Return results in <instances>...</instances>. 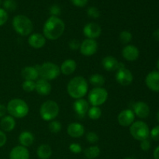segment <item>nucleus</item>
I'll return each instance as SVG.
<instances>
[{
  "mask_svg": "<svg viewBox=\"0 0 159 159\" xmlns=\"http://www.w3.org/2000/svg\"><path fill=\"white\" fill-rule=\"evenodd\" d=\"M49 12L51 14V16H57L60 15L61 12V9L60 6L58 5H52L49 9Z\"/></svg>",
  "mask_w": 159,
  "mask_h": 159,
  "instance_id": "36",
  "label": "nucleus"
},
{
  "mask_svg": "<svg viewBox=\"0 0 159 159\" xmlns=\"http://www.w3.org/2000/svg\"><path fill=\"white\" fill-rule=\"evenodd\" d=\"M1 2H2V0H0V4H1Z\"/></svg>",
  "mask_w": 159,
  "mask_h": 159,
  "instance_id": "49",
  "label": "nucleus"
},
{
  "mask_svg": "<svg viewBox=\"0 0 159 159\" xmlns=\"http://www.w3.org/2000/svg\"><path fill=\"white\" fill-rule=\"evenodd\" d=\"M9 159H30V152L27 148L18 145L9 152Z\"/></svg>",
  "mask_w": 159,
  "mask_h": 159,
  "instance_id": "20",
  "label": "nucleus"
},
{
  "mask_svg": "<svg viewBox=\"0 0 159 159\" xmlns=\"http://www.w3.org/2000/svg\"><path fill=\"white\" fill-rule=\"evenodd\" d=\"M87 114H88L89 117L90 119L93 120H99L102 116V110L99 108V107L92 106V107L89 109Z\"/></svg>",
  "mask_w": 159,
  "mask_h": 159,
  "instance_id": "29",
  "label": "nucleus"
},
{
  "mask_svg": "<svg viewBox=\"0 0 159 159\" xmlns=\"http://www.w3.org/2000/svg\"><path fill=\"white\" fill-rule=\"evenodd\" d=\"M156 120H157V121H158V123L159 124V110L158 112H157V113H156Z\"/></svg>",
  "mask_w": 159,
  "mask_h": 159,
  "instance_id": "47",
  "label": "nucleus"
},
{
  "mask_svg": "<svg viewBox=\"0 0 159 159\" xmlns=\"http://www.w3.org/2000/svg\"><path fill=\"white\" fill-rule=\"evenodd\" d=\"M135 120V114L130 109H126L119 113L117 121L122 127H130Z\"/></svg>",
  "mask_w": 159,
  "mask_h": 159,
  "instance_id": "12",
  "label": "nucleus"
},
{
  "mask_svg": "<svg viewBox=\"0 0 159 159\" xmlns=\"http://www.w3.org/2000/svg\"><path fill=\"white\" fill-rule=\"evenodd\" d=\"M102 34V29L100 26L96 23H89L84 26L83 34L86 38L96 40L99 38Z\"/></svg>",
  "mask_w": 159,
  "mask_h": 159,
  "instance_id": "11",
  "label": "nucleus"
},
{
  "mask_svg": "<svg viewBox=\"0 0 159 159\" xmlns=\"http://www.w3.org/2000/svg\"><path fill=\"white\" fill-rule=\"evenodd\" d=\"M34 140H35L34 135L27 130L21 132L19 136V142L20 145L25 148H28L32 145L34 142Z\"/></svg>",
  "mask_w": 159,
  "mask_h": 159,
  "instance_id": "25",
  "label": "nucleus"
},
{
  "mask_svg": "<svg viewBox=\"0 0 159 159\" xmlns=\"http://www.w3.org/2000/svg\"><path fill=\"white\" fill-rule=\"evenodd\" d=\"M21 75L25 80L34 81L37 80L39 75L38 65L37 66H26L22 69Z\"/></svg>",
  "mask_w": 159,
  "mask_h": 159,
  "instance_id": "19",
  "label": "nucleus"
},
{
  "mask_svg": "<svg viewBox=\"0 0 159 159\" xmlns=\"http://www.w3.org/2000/svg\"><path fill=\"white\" fill-rule=\"evenodd\" d=\"M87 14L89 17L93 19H98L100 16V12L98 9V8L95 6H90L87 9Z\"/></svg>",
  "mask_w": 159,
  "mask_h": 159,
  "instance_id": "34",
  "label": "nucleus"
},
{
  "mask_svg": "<svg viewBox=\"0 0 159 159\" xmlns=\"http://www.w3.org/2000/svg\"><path fill=\"white\" fill-rule=\"evenodd\" d=\"M36 87V82L34 81H29L25 80L24 82L22 83V88L26 93H31V92L35 90Z\"/></svg>",
  "mask_w": 159,
  "mask_h": 159,
  "instance_id": "33",
  "label": "nucleus"
},
{
  "mask_svg": "<svg viewBox=\"0 0 159 159\" xmlns=\"http://www.w3.org/2000/svg\"><path fill=\"white\" fill-rule=\"evenodd\" d=\"M133 112L135 116L140 119H146L150 114V107L146 102L142 101H138L135 102L133 107Z\"/></svg>",
  "mask_w": 159,
  "mask_h": 159,
  "instance_id": "14",
  "label": "nucleus"
},
{
  "mask_svg": "<svg viewBox=\"0 0 159 159\" xmlns=\"http://www.w3.org/2000/svg\"><path fill=\"white\" fill-rule=\"evenodd\" d=\"M80 45V41L79 40H77V39H72V40H71L68 42V47L72 51H78V50H79Z\"/></svg>",
  "mask_w": 159,
  "mask_h": 159,
  "instance_id": "40",
  "label": "nucleus"
},
{
  "mask_svg": "<svg viewBox=\"0 0 159 159\" xmlns=\"http://www.w3.org/2000/svg\"><path fill=\"white\" fill-rule=\"evenodd\" d=\"M116 81L122 86H127L133 82L134 76L131 71L125 67L119 68L115 75Z\"/></svg>",
  "mask_w": 159,
  "mask_h": 159,
  "instance_id": "10",
  "label": "nucleus"
},
{
  "mask_svg": "<svg viewBox=\"0 0 159 159\" xmlns=\"http://www.w3.org/2000/svg\"><path fill=\"white\" fill-rule=\"evenodd\" d=\"M119 63L117 59L111 55L106 56L102 60V68L108 71H116L118 69Z\"/></svg>",
  "mask_w": 159,
  "mask_h": 159,
  "instance_id": "22",
  "label": "nucleus"
},
{
  "mask_svg": "<svg viewBox=\"0 0 159 159\" xmlns=\"http://www.w3.org/2000/svg\"><path fill=\"white\" fill-rule=\"evenodd\" d=\"M38 71L40 79L47 81L54 80L61 74L60 67L53 62H45L38 65Z\"/></svg>",
  "mask_w": 159,
  "mask_h": 159,
  "instance_id": "6",
  "label": "nucleus"
},
{
  "mask_svg": "<svg viewBox=\"0 0 159 159\" xmlns=\"http://www.w3.org/2000/svg\"><path fill=\"white\" fill-rule=\"evenodd\" d=\"M35 90L40 96H48L51 92V85L49 81L43 79H37L36 82Z\"/></svg>",
  "mask_w": 159,
  "mask_h": 159,
  "instance_id": "21",
  "label": "nucleus"
},
{
  "mask_svg": "<svg viewBox=\"0 0 159 159\" xmlns=\"http://www.w3.org/2000/svg\"><path fill=\"white\" fill-rule=\"evenodd\" d=\"M85 138H86L87 141L90 143V144H95V143H96L99 141V135L96 132L93 131L88 132L86 135H85Z\"/></svg>",
  "mask_w": 159,
  "mask_h": 159,
  "instance_id": "35",
  "label": "nucleus"
},
{
  "mask_svg": "<svg viewBox=\"0 0 159 159\" xmlns=\"http://www.w3.org/2000/svg\"><path fill=\"white\" fill-rule=\"evenodd\" d=\"M76 68H77V64L73 59H67L64 61L60 67L61 72L64 75H71L75 71Z\"/></svg>",
  "mask_w": 159,
  "mask_h": 159,
  "instance_id": "23",
  "label": "nucleus"
},
{
  "mask_svg": "<svg viewBox=\"0 0 159 159\" xmlns=\"http://www.w3.org/2000/svg\"><path fill=\"white\" fill-rule=\"evenodd\" d=\"M12 27L16 33L23 37L30 35L34 25L30 19L24 15H17L12 19Z\"/></svg>",
  "mask_w": 159,
  "mask_h": 159,
  "instance_id": "4",
  "label": "nucleus"
},
{
  "mask_svg": "<svg viewBox=\"0 0 159 159\" xmlns=\"http://www.w3.org/2000/svg\"><path fill=\"white\" fill-rule=\"evenodd\" d=\"M37 155L40 159H49L52 155V149L48 144H40L37 148Z\"/></svg>",
  "mask_w": 159,
  "mask_h": 159,
  "instance_id": "26",
  "label": "nucleus"
},
{
  "mask_svg": "<svg viewBox=\"0 0 159 159\" xmlns=\"http://www.w3.org/2000/svg\"><path fill=\"white\" fill-rule=\"evenodd\" d=\"M150 137L153 141H159V125L155 126L150 130Z\"/></svg>",
  "mask_w": 159,
  "mask_h": 159,
  "instance_id": "39",
  "label": "nucleus"
},
{
  "mask_svg": "<svg viewBox=\"0 0 159 159\" xmlns=\"http://www.w3.org/2000/svg\"><path fill=\"white\" fill-rule=\"evenodd\" d=\"M89 109V104L88 101L84 99L83 98L75 99L73 103V110L75 114L80 118L84 117L87 114Z\"/></svg>",
  "mask_w": 159,
  "mask_h": 159,
  "instance_id": "16",
  "label": "nucleus"
},
{
  "mask_svg": "<svg viewBox=\"0 0 159 159\" xmlns=\"http://www.w3.org/2000/svg\"><path fill=\"white\" fill-rule=\"evenodd\" d=\"M65 30V23L57 16H50L43 24V35L50 40H55L60 38Z\"/></svg>",
  "mask_w": 159,
  "mask_h": 159,
  "instance_id": "1",
  "label": "nucleus"
},
{
  "mask_svg": "<svg viewBox=\"0 0 159 159\" xmlns=\"http://www.w3.org/2000/svg\"><path fill=\"white\" fill-rule=\"evenodd\" d=\"M7 141V137L4 131L0 130V148L3 147Z\"/></svg>",
  "mask_w": 159,
  "mask_h": 159,
  "instance_id": "43",
  "label": "nucleus"
},
{
  "mask_svg": "<svg viewBox=\"0 0 159 159\" xmlns=\"http://www.w3.org/2000/svg\"><path fill=\"white\" fill-rule=\"evenodd\" d=\"M108 92L102 87L93 88L89 93V102L94 107H100L108 99Z\"/></svg>",
  "mask_w": 159,
  "mask_h": 159,
  "instance_id": "8",
  "label": "nucleus"
},
{
  "mask_svg": "<svg viewBox=\"0 0 159 159\" xmlns=\"http://www.w3.org/2000/svg\"><path fill=\"white\" fill-rule=\"evenodd\" d=\"M8 18H9L8 12L3 8H0V26L6 24V23L8 20Z\"/></svg>",
  "mask_w": 159,
  "mask_h": 159,
  "instance_id": "38",
  "label": "nucleus"
},
{
  "mask_svg": "<svg viewBox=\"0 0 159 159\" xmlns=\"http://www.w3.org/2000/svg\"><path fill=\"white\" fill-rule=\"evenodd\" d=\"M69 151L73 154H80L82 152V148L78 143H71L69 145Z\"/></svg>",
  "mask_w": 159,
  "mask_h": 159,
  "instance_id": "37",
  "label": "nucleus"
},
{
  "mask_svg": "<svg viewBox=\"0 0 159 159\" xmlns=\"http://www.w3.org/2000/svg\"><path fill=\"white\" fill-rule=\"evenodd\" d=\"M71 3L76 7H84L87 5L89 0H71Z\"/></svg>",
  "mask_w": 159,
  "mask_h": 159,
  "instance_id": "42",
  "label": "nucleus"
},
{
  "mask_svg": "<svg viewBox=\"0 0 159 159\" xmlns=\"http://www.w3.org/2000/svg\"><path fill=\"white\" fill-rule=\"evenodd\" d=\"M0 127L4 132L12 131L16 127L15 118L10 115H6L0 120Z\"/></svg>",
  "mask_w": 159,
  "mask_h": 159,
  "instance_id": "24",
  "label": "nucleus"
},
{
  "mask_svg": "<svg viewBox=\"0 0 159 159\" xmlns=\"http://www.w3.org/2000/svg\"><path fill=\"white\" fill-rule=\"evenodd\" d=\"M2 5L6 12H13L17 8V2L15 0H4Z\"/></svg>",
  "mask_w": 159,
  "mask_h": 159,
  "instance_id": "32",
  "label": "nucleus"
},
{
  "mask_svg": "<svg viewBox=\"0 0 159 159\" xmlns=\"http://www.w3.org/2000/svg\"><path fill=\"white\" fill-rule=\"evenodd\" d=\"M47 39L44 36L39 33H35L30 35L28 37V43L34 49H40L46 44Z\"/></svg>",
  "mask_w": 159,
  "mask_h": 159,
  "instance_id": "17",
  "label": "nucleus"
},
{
  "mask_svg": "<svg viewBox=\"0 0 159 159\" xmlns=\"http://www.w3.org/2000/svg\"><path fill=\"white\" fill-rule=\"evenodd\" d=\"M153 37L155 40H157V41L159 42V29H157L156 30L154 31Z\"/></svg>",
  "mask_w": 159,
  "mask_h": 159,
  "instance_id": "46",
  "label": "nucleus"
},
{
  "mask_svg": "<svg viewBox=\"0 0 159 159\" xmlns=\"http://www.w3.org/2000/svg\"><path fill=\"white\" fill-rule=\"evenodd\" d=\"M145 84L148 88L153 92H159V71H152L147 75Z\"/></svg>",
  "mask_w": 159,
  "mask_h": 159,
  "instance_id": "15",
  "label": "nucleus"
},
{
  "mask_svg": "<svg viewBox=\"0 0 159 159\" xmlns=\"http://www.w3.org/2000/svg\"><path fill=\"white\" fill-rule=\"evenodd\" d=\"M62 126L61 124L60 121L58 120H54L50 121L49 124H48V129H49L50 131L53 134H57L59 133V132L61 130Z\"/></svg>",
  "mask_w": 159,
  "mask_h": 159,
  "instance_id": "31",
  "label": "nucleus"
},
{
  "mask_svg": "<svg viewBox=\"0 0 159 159\" xmlns=\"http://www.w3.org/2000/svg\"><path fill=\"white\" fill-rule=\"evenodd\" d=\"M101 151L98 146H90L84 151V155L87 159H96L100 155Z\"/></svg>",
  "mask_w": 159,
  "mask_h": 159,
  "instance_id": "28",
  "label": "nucleus"
},
{
  "mask_svg": "<svg viewBox=\"0 0 159 159\" xmlns=\"http://www.w3.org/2000/svg\"><path fill=\"white\" fill-rule=\"evenodd\" d=\"M89 82L92 85L94 86V88H99V87L103 86L106 82V79L102 75L93 74L89 77Z\"/></svg>",
  "mask_w": 159,
  "mask_h": 159,
  "instance_id": "27",
  "label": "nucleus"
},
{
  "mask_svg": "<svg viewBox=\"0 0 159 159\" xmlns=\"http://www.w3.org/2000/svg\"><path fill=\"white\" fill-rule=\"evenodd\" d=\"M88 89V82L82 76H75L68 82L67 85L68 95L75 99H82L87 94Z\"/></svg>",
  "mask_w": 159,
  "mask_h": 159,
  "instance_id": "2",
  "label": "nucleus"
},
{
  "mask_svg": "<svg viewBox=\"0 0 159 159\" xmlns=\"http://www.w3.org/2000/svg\"><path fill=\"white\" fill-rule=\"evenodd\" d=\"M156 67H157V69H158V71H159V58L158 59V61H157L156 62Z\"/></svg>",
  "mask_w": 159,
  "mask_h": 159,
  "instance_id": "48",
  "label": "nucleus"
},
{
  "mask_svg": "<svg viewBox=\"0 0 159 159\" xmlns=\"http://www.w3.org/2000/svg\"><path fill=\"white\" fill-rule=\"evenodd\" d=\"M67 133L71 138H79L85 134V127L83 125L77 122L71 123L68 126Z\"/></svg>",
  "mask_w": 159,
  "mask_h": 159,
  "instance_id": "18",
  "label": "nucleus"
},
{
  "mask_svg": "<svg viewBox=\"0 0 159 159\" xmlns=\"http://www.w3.org/2000/svg\"><path fill=\"white\" fill-rule=\"evenodd\" d=\"M7 113V109L4 104L0 103V118H2L3 116H6V113Z\"/></svg>",
  "mask_w": 159,
  "mask_h": 159,
  "instance_id": "44",
  "label": "nucleus"
},
{
  "mask_svg": "<svg viewBox=\"0 0 159 159\" xmlns=\"http://www.w3.org/2000/svg\"><path fill=\"white\" fill-rule=\"evenodd\" d=\"M60 108L58 104L53 100H47L40 106V117L44 121H52L58 116Z\"/></svg>",
  "mask_w": 159,
  "mask_h": 159,
  "instance_id": "5",
  "label": "nucleus"
},
{
  "mask_svg": "<svg viewBox=\"0 0 159 159\" xmlns=\"http://www.w3.org/2000/svg\"><path fill=\"white\" fill-rule=\"evenodd\" d=\"M139 49L134 45L127 44L123 48L122 56L127 61H135L139 57Z\"/></svg>",
  "mask_w": 159,
  "mask_h": 159,
  "instance_id": "13",
  "label": "nucleus"
},
{
  "mask_svg": "<svg viewBox=\"0 0 159 159\" xmlns=\"http://www.w3.org/2000/svg\"><path fill=\"white\" fill-rule=\"evenodd\" d=\"M140 148L142 151L144 152H148V151L150 150L151 147H152V144H151L150 140L148 138V139L143 140V141H140Z\"/></svg>",
  "mask_w": 159,
  "mask_h": 159,
  "instance_id": "41",
  "label": "nucleus"
},
{
  "mask_svg": "<svg viewBox=\"0 0 159 159\" xmlns=\"http://www.w3.org/2000/svg\"><path fill=\"white\" fill-rule=\"evenodd\" d=\"M130 133L133 138L141 141L150 137V129L148 125L142 120L134 121L130 126Z\"/></svg>",
  "mask_w": 159,
  "mask_h": 159,
  "instance_id": "7",
  "label": "nucleus"
},
{
  "mask_svg": "<svg viewBox=\"0 0 159 159\" xmlns=\"http://www.w3.org/2000/svg\"><path fill=\"white\" fill-rule=\"evenodd\" d=\"M153 157L154 159H159V145L155 148V149L154 150Z\"/></svg>",
  "mask_w": 159,
  "mask_h": 159,
  "instance_id": "45",
  "label": "nucleus"
},
{
  "mask_svg": "<svg viewBox=\"0 0 159 159\" xmlns=\"http://www.w3.org/2000/svg\"><path fill=\"white\" fill-rule=\"evenodd\" d=\"M132 37H133V36H132L131 33L129 32L128 30L121 31L119 36L120 41L122 44L124 45L129 44V43H130V41L132 40Z\"/></svg>",
  "mask_w": 159,
  "mask_h": 159,
  "instance_id": "30",
  "label": "nucleus"
},
{
  "mask_svg": "<svg viewBox=\"0 0 159 159\" xmlns=\"http://www.w3.org/2000/svg\"><path fill=\"white\" fill-rule=\"evenodd\" d=\"M7 112L12 117L22 119L29 113V107L24 100L21 99H12L6 106Z\"/></svg>",
  "mask_w": 159,
  "mask_h": 159,
  "instance_id": "3",
  "label": "nucleus"
},
{
  "mask_svg": "<svg viewBox=\"0 0 159 159\" xmlns=\"http://www.w3.org/2000/svg\"><path fill=\"white\" fill-rule=\"evenodd\" d=\"M81 54L85 57H91L98 51V43L96 40L86 38L81 43L79 48Z\"/></svg>",
  "mask_w": 159,
  "mask_h": 159,
  "instance_id": "9",
  "label": "nucleus"
}]
</instances>
